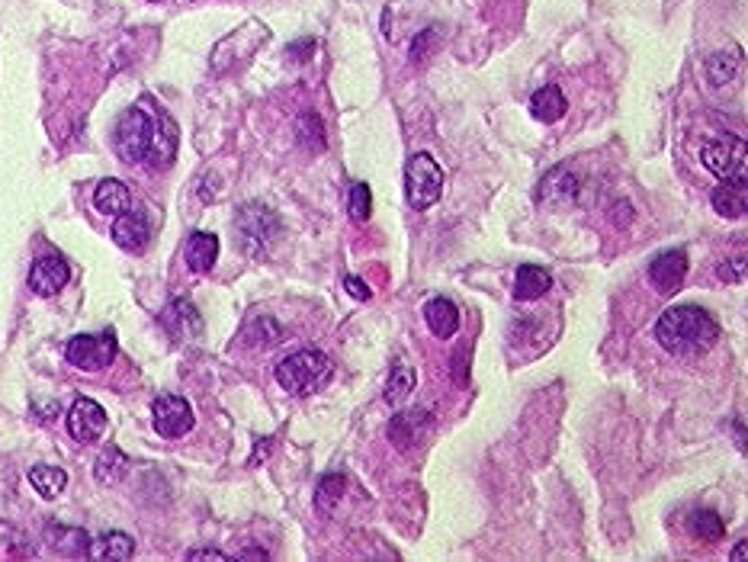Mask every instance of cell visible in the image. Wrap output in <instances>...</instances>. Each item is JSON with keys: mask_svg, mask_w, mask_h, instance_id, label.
<instances>
[{"mask_svg": "<svg viewBox=\"0 0 748 562\" xmlns=\"http://www.w3.org/2000/svg\"><path fill=\"white\" fill-rule=\"evenodd\" d=\"M720 338V322L700 306H671L655 322V341L675 357H700Z\"/></svg>", "mask_w": 748, "mask_h": 562, "instance_id": "cell-1", "label": "cell"}, {"mask_svg": "<svg viewBox=\"0 0 748 562\" xmlns=\"http://www.w3.org/2000/svg\"><path fill=\"white\" fill-rule=\"evenodd\" d=\"M334 363L322 351H296L277 363V383L293 396H315L328 386Z\"/></svg>", "mask_w": 748, "mask_h": 562, "instance_id": "cell-2", "label": "cell"}, {"mask_svg": "<svg viewBox=\"0 0 748 562\" xmlns=\"http://www.w3.org/2000/svg\"><path fill=\"white\" fill-rule=\"evenodd\" d=\"M235 229H238V245L244 248V254L261 257L270 251V245L280 235V216L264 203H248L238 209Z\"/></svg>", "mask_w": 748, "mask_h": 562, "instance_id": "cell-3", "label": "cell"}, {"mask_svg": "<svg viewBox=\"0 0 748 562\" xmlns=\"http://www.w3.org/2000/svg\"><path fill=\"white\" fill-rule=\"evenodd\" d=\"M151 139H155V119H151L142 106H129L119 116L116 132H113V148L126 164H139L148 158Z\"/></svg>", "mask_w": 748, "mask_h": 562, "instance_id": "cell-4", "label": "cell"}, {"mask_svg": "<svg viewBox=\"0 0 748 562\" xmlns=\"http://www.w3.org/2000/svg\"><path fill=\"white\" fill-rule=\"evenodd\" d=\"M405 193L415 209H431L444 196V167L427 151H415L405 164Z\"/></svg>", "mask_w": 748, "mask_h": 562, "instance_id": "cell-5", "label": "cell"}, {"mask_svg": "<svg viewBox=\"0 0 748 562\" xmlns=\"http://www.w3.org/2000/svg\"><path fill=\"white\" fill-rule=\"evenodd\" d=\"M700 161L720 180H748V145L739 135H716L700 148Z\"/></svg>", "mask_w": 748, "mask_h": 562, "instance_id": "cell-6", "label": "cell"}, {"mask_svg": "<svg viewBox=\"0 0 748 562\" xmlns=\"http://www.w3.org/2000/svg\"><path fill=\"white\" fill-rule=\"evenodd\" d=\"M116 357V334L113 331H103V334H78V338H71L65 347V360L71 367L78 370H103L110 367Z\"/></svg>", "mask_w": 748, "mask_h": 562, "instance_id": "cell-7", "label": "cell"}, {"mask_svg": "<svg viewBox=\"0 0 748 562\" xmlns=\"http://www.w3.org/2000/svg\"><path fill=\"white\" fill-rule=\"evenodd\" d=\"M151 421H155V431L164 440H177L183 434H190L193 428V408L187 399L180 396H158L151 405Z\"/></svg>", "mask_w": 748, "mask_h": 562, "instance_id": "cell-8", "label": "cell"}, {"mask_svg": "<svg viewBox=\"0 0 748 562\" xmlns=\"http://www.w3.org/2000/svg\"><path fill=\"white\" fill-rule=\"evenodd\" d=\"M684 277H688V251H681V248L662 251V254L649 264V283H652L662 296L678 293V290H681V283H684Z\"/></svg>", "mask_w": 748, "mask_h": 562, "instance_id": "cell-9", "label": "cell"}, {"mask_svg": "<svg viewBox=\"0 0 748 562\" xmlns=\"http://www.w3.org/2000/svg\"><path fill=\"white\" fill-rule=\"evenodd\" d=\"M68 280H71V270L65 264V257H58V254L39 257L33 270H29V290H33L36 296H45V299L58 296L68 286Z\"/></svg>", "mask_w": 748, "mask_h": 562, "instance_id": "cell-10", "label": "cell"}, {"mask_svg": "<svg viewBox=\"0 0 748 562\" xmlns=\"http://www.w3.org/2000/svg\"><path fill=\"white\" fill-rule=\"evenodd\" d=\"M106 431V412L103 405L94 399H78L68 412V434L78 444H94V440Z\"/></svg>", "mask_w": 748, "mask_h": 562, "instance_id": "cell-11", "label": "cell"}, {"mask_svg": "<svg viewBox=\"0 0 748 562\" xmlns=\"http://www.w3.org/2000/svg\"><path fill=\"white\" fill-rule=\"evenodd\" d=\"M113 241L129 254H142L148 248L151 241V225H148V216L142 209H126L119 212V216H113Z\"/></svg>", "mask_w": 748, "mask_h": 562, "instance_id": "cell-12", "label": "cell"}, {"mask_svg": "<svg viewBox=\"0 0 748 562\" xmlns=\"http://www.w3.org/2000/svg\"><path fill=\"white\" fill-rule=\"evenodd\" d=\"M575 196H578V177L569 174V167H553V171L543 177V184L537 190V200L540 203L559 206V209L575 203Z\"/></svg>", "mask_w": 748, "mask_h": 562, "instance_id": "cell-13", "label": "cell"}, {"mask_svg": "<svg viewBox=\"0 0 748 562\" xmlns=\"http://www.w3.org/2000/svg\"><path fill=\"white\" fill-rule=\"evenodd\" d=\"M745 184L748 180H723V184L710 193V203L723 219H742L748 212V187Z\"/></svg>", "mask_w": 748, "mask_h": 562, "instance_id": "cell-14", "label": "cell"}, {"mask_svg": "<svg viewBox=\"0 0 748 562\" xmlns=\"http://www.w3.org/2000/svg\"><path fill=\"white\" fill-rule=\"evenodd\" d=\"M174 155H177V126L164 113H158L155 139H151V148H148V164L155 167V171H164V167H171Z\"/></svg>", "mask_w": 748, "mask_h": 562, "instance_id": "cell-15", "label": "cell"}, {"mask_svg": "<svg viewBox=\"0 0 748 562\" xmlns=\"http://www.w3.org/2000/svg\"><path fill=\"white\" fill-rule=\"evenodd\" d=\"M183 257H187V267L193 273H209L219 261V238L212 232H193L187 248H183Z\"/></svg>", "mask_w": 748, "mask_h": 562, "instance_id": "cell-16", "label": "cell"}, {"mask_svg": "<svg viewBox=\"0 0 748 562\" xmlns=\"http://www.w3.org/2000/svg\"><path fill=\"white\" fill-rule=\"evenodd\" d=\"M549 286H553V277H549V270H543L537 264H524L514 273V299L517 302L543 299L549 293Z\"/></svg>", "mask_w": 748, "mask_h": 562, "instance_id": "cell-17", "label": "cell"}, {"mask_svg": "<svg viewBox=\"0 0 748 562\" xmlns=\"http://www.w3.org/2000/svg\"><path fill=\"white\" fill-rule=\"evenodd\" d=\"M424 322L437 338H453V334L460 331V309H456L447 296H434L424 306Z\"/></svg>", "mask_w": 748, "mask_h": 562, "instance_id": "cell-18", "label": "cell"}, {"mask_svg": "<svg viewBox=\"0 0 748 562\" xmlns=\"http://www.w3.org/2000/svg\"><path fill=\"white\" fill-rule=\"evenodd\" d=\"M161 325H164V328H171L174 334H180V338H196V334L203 331V318H200V312L193 309V302H187V299H174L171 306L164 309Z\"/></svg>", "mask_w": 748, "mask_h": 562, "instance_id": "cell-19", "label": "cell"}, {"mask_svg": "<svg viewBox=\"0 0 748 562\" xmlns=\"http://www.w3.org/2000/svg\"><path fill=\"white\" fill-rule=\"evenodd\" d=\"M566 110H569V100L562 94L559 84H546L530 97V113L533 119H540V123H559V119L566 116Z\"/></svg>", "mask_w": 748, "mask_h": 562, "instance_id": "cell-20", "label": "cell"}, {"mask_svg": "<svg viewBox=\"0 0 748 562\" xmlns=\"http://www.w3.org/2000/svg\"><path fill=\"white\" fill-rule=\"evenodd\" d=\"M241 338H244V344H251V347H273V344L283 341V328H280V322L273 315L254 312L248 322H244Z\"/></svg>", "mask_w": 748, "mask_h": 562, "instance_id": "cell-21", "label": "cell"}, {"mask_svg": "<svg viewBox=\"0 0 748 562\" xmlns=\"http://www.w3.org/2000/svg\"><path fill=\"white\" fill-rule=\"evenodd\" d=\"M94 206H97L100 216H119V212H126L132 206V193H129L126 184H122V180L106 177L103 184H97Z\"/></svg>", "mask_w": 748, "mask_h": 562, "instance_id": "cell-22", "label": "cell"}, {"mask_svg": "<svg viewBox=\"0 0 748 562\" xmlns=\"http://www.w3.org/2000/svg\"><path fill=\"white\" fill-rule=\"evenodd\" d=\"M427 424H431L427 412H421V408H411V412H402V415H395L389 421V440H392V444H399L402 450H408L421 437V428H427Z\"/></svg>", "mask_w": 748, "mask_h": 562, "instance_id": "cell-23", "label": "cell"}, {"mask_svg": "<svg viewBox=\"0 0 748 562\" xmlns=\"http://www.w3.org/2000/svg\"><path fill=\"white\" fill-rule=\"evenodd\" d=\"M688 530H691V537L704 540V543H720L726 534V521L713 508H697L688 518Z\"/></svg>", "mask_w": 748, "mask_h": 562, "instance_id": "cell-24", "label": "cell"}, {"mask_svg": "<svg viewBox=\"0 0 748 562\" xmlns=\"http://www.w3.org/2000/svg\"><path fill=\"white\" fill-rule=\"evenodd\" d=\"M29 485H33V489H36L42 498H55V495L65 492L68 476H65V469L39 463V466L29 469Z\"/></svg>", "mask_w": 748, "mask_h": 562, "instance_id": "cell-25", "label": "cell"}, {"mask_svg": "<svg viewBox=\"0 0 748 562\" xmlns=\"http://www.w3.org/2000/svg\"><path fill=\"white\" fill-rule=\"evenodd\" d=\"M126 469H129L126 453H122L119 447H106L94 463V476L100 485H116L122 476H126Z\"/></svg>", "mask_w": 748, "mask_h": 562, "instance_id": "cell-26", "label": "cell"}, {"mask_svg": "<svg viewBox=\"0 0 748 562\" xmlns=\"http://www.w3.org/2000/svg\"><path fill=\"white\" fill-rule=\"evenodd\" d=\"M411 392H415V370H411V363L399 360V363H395L392 376H389V383H386V402L392 408H399V405L408 402Z\"/></svg>", "mask_w": 748, "mask_h": 562, "instance_id": "cell-27", "label": "cell"}, {"mask_svg": "<svg viewBox=\"0 0 748 562\" xmlns=\"http://www.w3.org/2000/svg\"><path fill=\"white\" fill-rule=\"evenodd\" d=\"M97 559H113V562H122V559H132V553H135V540L129 537V534H122V530H110V534H103L100 540H97V546L94 550Z\"/></svg>", "mask_w": 748, "mask_h": 562, "instance_id": "cell-28", "label": "cell"}, {"mask_svg": "<svg viewBox=\"0 0 748 562\" xmlns=\"http://www.w3.org/2000/svg\"><path fill=\"white\" fill-rule=\"evenodd\" d=\"M49 537H52L58 553H65V556H90V537L84 534V530H78V527H52Z\"/></svg>", "mask_w": 748, "mask_h": 562, "instance_id": "cell-29", "label": "cell"}, {"mask_svg": "<svg viewBox=\"0 0 748 562\" xmlns=\"http://www.w3.org/2000/svg\"><path fill=\"white\" fill-rule=\"evenodd\" d=\"M373 212V193L366 184H354L350 187V219L354 222H366Z\"/></svg>", "mask_w": 748, "mask_h": 562, "instance_id": "cell-30", "label": "cell"}, {"mask_svg": "<svg viewBox=\"0 0 748 562\" xmlns=\"http://www.w3.org/2000/svg\"><path fill=\"white\" fill-rule=\"evenodd\" d=\"M732 71H736V62H732L726 52H716V55L707 58V74H710L713 87H723L732 78Z\"/></svg>", "mask_w": 748, "mask_h": 562, "instance_id": "cell-31", "label": "cell"}, {"mask_svg": "<svg viewBox=\"0 0 748 562\" xmlns=\"http://www.w3.org/2000/svg\"><path fill=\"white\" fill-rule=\"evenodd\" d=\"M341 495H344V476H325L318 482V505L322 508H331Z\"/></svg>", "mask_w": 748, "mask_h": 562, "instance_id": "cell-32", "label": "cell"}, {"mask_svg": "<svg viewBox=\"0 0 748 562\" xmlns=\"http://www.w3.org/2000/svg\"><path fill=\"white\" fill-rule=\"evenodd\" d=\"M302 135L299 139H312L309 142V151H325V135H322V123H318L315 116H302Z\"/></svg>", "mask_w": 748, "mask_h": 562, "instance_id": "cell-33", "label": "cell"}, {"mask_svg": "<svg viewBox=\"0 0 748 562\" xmlns=\"http://www.w3.org/2000/svg\"><path fill=\"white\" fill-rule=\"evenodd\" d=\"M716 277L723 283H742L745 280V257H736V261H726L716 270Z\"/></svg>", "mask_w": 748, "mask_h": 562, "instance_id": "cell-34", "label": "cell"}, {"mask_svg": "<svg viewBox=\"0 0 748 562\" xmlns=\"http://www.w3.org/2000/svg\"><path fill=\"white\" fill-rule=\"evenodd\" d=\"M344 290H347L350 296H354V299H360V302H366V299L373 296V293H370V286H366L360 277H354V273H347V277H344Z\"/></svg>", "mask_w": 748, "mask_h": 562, "instance_id": "cell-35", "label": "cell"}, {"mask_svg": "<svg viewBox=\"0 0 748 562\" xmlns=\"http://www.w3.org/2000/svg\"><path fill=\"white\" fill-rule=\"evenodd\" d=\"M312 52H315V42H312V39H302V42H293V45H289V55H296L299 62H305V58H309Z\"/></svg>", "mask_w": 748, "mask_h": 562, "instance_id": "cell-36", "label": "cell"}, {"mask_svg": "<svg viewBox=\"0 0 748 562\" xmlns=\"http://www.w3.org/2000/svg\"><path fill=\"white\" fill-rule=\"evenodd\" d=\"M431 39H434V29H427L424 39H421V36L415 39V45H411V55H415V62H421V58H424V52H427V42H431Z\"/></svg>", "mask_w": 748, "mask_h": 562, "instance_id": "cell-37", "label": "cell"}, {"mask_svg": "<svg viewBox=\"0 0 748 562\" xmlns=\"http://www.w3.org/2000/svg\"><path fill=\"white\" fill-rule=\"evenodd\" d=\"M187 559H216V562H228V556L225 553H219V550H190L187 553Z\"/></svg>", "mask_w": 748, "mask_h": 562, "instance_id": "cell-38", "label": "cell"}, {"mask_svg": "<svg viewBox=\"0 0 748 562\" xmlns=\"http://www.w3.org/2000/svg\"><path fill=\"white\" fill-rule=\"evenodd\" d=\"M745 556H748V550H745V540H742L736 550H732V559H745Z\"/></svg>", "mask_w": 748, "mask_h": 562, "instance_id": "cell-39", "label": "cell"}, {"mask_svg": "<svg viewBox=\"0 0 748 562\" xmlns=\"http://www.w3.org/2000/svg\"><path fill=\"white\" fill-rule=\"evenodd\" d=\"M244 559H264L267 553H261V550H248V553H241Z\"/></svg>", "mask_w": 748, "mask_h": 562, "instance_id": "cell-40", "label": "cell"}, {"mask_svg": "<svg viewBox=\"0 0 748 562\" xmlns=\"http://www.w3.org/2000/svg\"><path fill=\"white\" fill-rule=\"evenodd\" d=\"M148 4H161V0H148Z\"/></svg>", "mask_w": 748, "mask_h": 562, "instance_id": "cell-41", "label": "cell"}]
</instances>
